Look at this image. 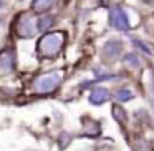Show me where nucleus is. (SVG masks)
I'll return each instance as SVG.
<instances>
[{"label":"nucleus","mask_w":154,"mask_h":151,"mask_svg":"<svg viewBox=\"0 0 154 151\" xmlns=\"http://www.w3.org/2000/svg\"><path fill=\"white\" fill-rule=\"evenodd\" d=\"M66 42V33L61 30L57 32H48L38 40L37 43V52L43 58H55L65 47Z\"/></svg>","instance_id":"obj_1"},{"label":"nucleus","mask_w":154,"mask_h":151,"mask_svg":"<svg viewBox=\"0 0 154 151\" xmlns=\"http://www.w3.org/2000/svg\"><path fill=\"white\" fill-rule=\"evenodd\" d=\"M63 81V73L61 71H51V73L40 75L33 80L32 83V90L37 95H48L53 93Z\"/></svg>","instance_id":"obj_2"},{"label":"nucleus","mask_w":154,"mask_h":151,"mask_svg":"<svg viewBox=\"0 0 154 151\" xmlns=\"http://www.w3.org/2000/svg\"><path fill=\"white\" fill-rule=\"evenodd\" d=\"M15 32L20 38H32L37 33V20L28 14H22L15 24Z\"/></svg>","instance_id":"obj_3"},{"label":"nucleus","mask_w":154,"mask_h":151,"mask_svg":"<svg viewBox=\"0 0 154 151\" xmlns=\"http://www.w3.org/2000/svg\"><path fill=\"white\" fill-rule=\"evenodd\" d=\"M109 24L113 25L114 28L118 30H123V32H128L131 28L129 25V18H128L126 12L123 10V7H113L109 12Z\"/></svg>","instance_id":"obj_4"},{"label":"nucleus","mask_w":154,"mask_h":151,"mask_svg":"<svg viewBox=\"0 0 154 151\" xmlns=\"http://www.w3.org/2000/svg\"><path fill=\"white\" fill-rule=\"evenodd\" d=\"M121 50H123V43L118 42V40H111V42H108V43L103 47V50H101V57H103L104 61H114L121 55Z\"/></svg>","instance_id":"obj_5"},{"label":"nucleus","mask_w":154,"mask_h":151,"mask_svg":"<svg viewBox=\"0 0 154 151\" xmlns=\"http://www.w3.org/2000/svg\"><path fill=\"white\" fill-rule=\"evenodd\" d=\"M15 70V53L12 50L0 52V73L10 75Z\"/></svg>","instance_id":"obj_6"},{"label":"nucleus","mask_w":154,"mask_h":151,"mask_svg":"<svg viewBox=\"0 0 154 151\" xmlns=\"http://www.w3.org/2000/svg\"><path fill=\"white\" fill-rule=\"evenodd\" d=\"M109 96H111V93H109V90H106V88H94L93 91H91V95H90V103L91 105H103V103H106L108 100H109Z\"/></svg>","instance_id":"obj_7"},{"label":"nucleus","mask_w":154,"mask_h":151,"mask_svg":"<svg viewBox=\"0 0 154 151\" xmlns=\"http://www.w3.org/2000/svg\"><path fill=\"white\" fill-rule=\"evenodd\" d=\"M55 0H33L32 4V10L35 14H43V12H48L51 7H53Z\"/></svg>","instance_id":"obj_8"},{"label":"nucleus","mask_w":154,"mask_h":151,"mask_svg":"<svg viewBox=\"0 0 154 151\" xmlns=\"http://www.w3.org/2000/svg\"><path fill=\"white\" fill-rule=\"evenodd\" d=\"M55 24V18L50 17V15H43V17H40L37 20V30H48V28H51V25Z\"/></svg>","instance_id":"obj_9"},{"label":"nucleus","mask_w":154,"mask_h":151,"mask_svg":"<svg viewBox=\"0 0 154 151\" xmlns=\"http://www.w3.org/2000/svg\"><path fill=\"white\" fill-rule=\"evenodd\" d=\"M116 100H119V101H123V103H126V101H129V100H133V91L131 90H128V88H121V90H118L116 91Z\"/></svg>","instance_id":"obj_10"},{"label":"nucleus","mask_w":154,"mask_h":151,"mask_svg":"<svg viewBox=\"0 0 154 151\" xmlns=\"http://www.w3.org/2000/svg\"><path fill=\"white\" fill-rule=\"evenodd\" d=\"M113 116L116 118V121H119V123H124V121H126V113H124V110L119 105H114L113 106Z\"/></svg>","instance_id":"obj_11"},{"label":"nucleus","mask_w":154,"mask_h":151,"mask_svg":"<svg viewBox=\"0 0 154 151\" xmlns=\"http://www.w3.org/2000/svg\"><path fill=\"white\" fill-rule=\"evenodd\" d=\"M124 63H131L133 65V67H137V65H139V60H137L136 58V55H126V57H124Z\"/></svg>","instance_id":"obj_12"},{"label":"nucleus","mask_w":154,"mask_h":151,"mask_svg":"<svg viewBox=\"0 0 154 151\" xmlns=\"http://www.w3.org/2000/svg\"><path fill=\"white\" fill-rule=\"evenodd\" d=\"M149 96H151V103L154 106V80H151V85H149Z\"/></svg>","instance_id":"obj_13"},{"label":"nucleus","mask_w":154,"mask_h":151,"mask_svg":"<svg viewBox=\"0 0 154 151\" xmlns=\"http://www.w3.org/2000/svg\"><path fill=\"white\" fill-rule=\"evenodd\" d=\"M2 5H4V2H0V8H2Z\"/></svg>","instance_id":"obj_14"},{"label":"nucleus","mask_w":154,"mask_h":151,"mask_svg":"<svg viewBox=\"0 0 154 151\" xmlns=\"http://www.w3.org/2000/svg\"><path fill=\"white\" fill-rule=\"evenodd\" d=\"M147 151H154V149H152V148H151V149H147Z\"/></svg>","instance_id":"obj_15"}]
</instances>
